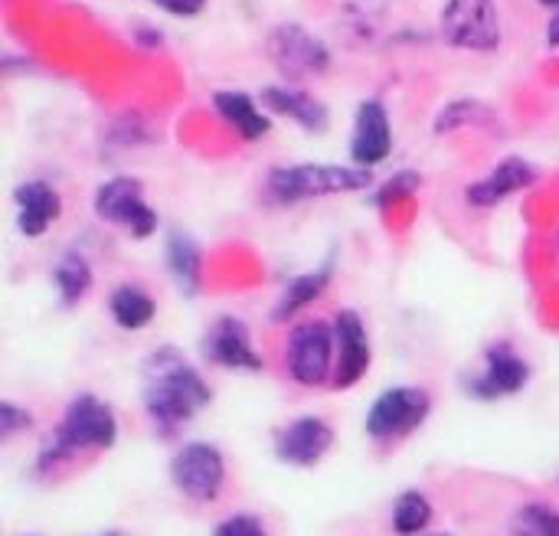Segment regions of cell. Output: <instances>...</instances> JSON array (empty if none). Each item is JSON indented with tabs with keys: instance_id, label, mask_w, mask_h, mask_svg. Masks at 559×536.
<instances>
[{
	"instance_id": "cell-1",
	"label": "cell",
	"mask_w": 559,
	"mask_h": 536,
	"mask_svg": "<svg viewBox=\"0 0 559 536\" xmlns=\"http://www.w3.org/2000/svg\"><path fill=\"white\" fill-rule=\"evenodd\" d=\"M213 400L206 380L174 350L160 347L144 364V409L164 432L190 422Z\"/></svg>"
},
{
	"instance_id": "cell-2",
	"label": "cell",
	"mask_w": 559,
	"mask_h": 536,
	"mask_svg": "<svg viewBox=\"0 0 559 536\" xmlns=\"http://www.w3.org/2000/svg\"><path fill=\"white\" fill-rule=\"evenodd\" d=\"M115 439H118L115 409L98 396H88V393L75 396L66 406L52 439L39 452V468L46 472V468H52L56 462H62V458H69L75 452H92V449L105 452V449L115 445Z\"/></svg>"
},
{
	"instance_id": "cell-3",
	"label": "cell",
	"mask_w": 559,
	"mask_h": 536,
	"mask_svg": "<svg viewBox=\"0 0 559 536\" xmlns=\"http://www.w3.org/2000/svg\"><path fill=\"white\" fill-rule=\"evenodd\" d=\"M373 183V174L357 164H288L265 177V190L275 203H301L314 196L357 193Z\"/></svg>"
},
{
	"instance_id": "cell-4",
	"label": "cell",
	"mask_w": 559,
	"mask_h": 536,
	"mask_svg": "<svg viewBox=\"0 0 559 536\" xmlns=\"http://www.w3.org/2000/svg\"><path fill=\"white\" fill-rule=\"evenodd\" d=\"M439 33L452 49L495 52L504 43L501 10L495 0H445L439 10Z\"/></svg>"
},
{
	"instance_id": "cell-5",
	"label": "cell",
	"mask_w": 559,
	"mask_h": 536,
	"mask_svg": "<svg viewBox=\"0 0 559 536\" xmlns=\"http://www.w3.org/2000/svg\"><path fill=\"white\" fill-rule=\"evenodd\" d=\"M265 56L288 82L308 79V75H324L331 69V46L318 33H311L308 26H301L295 20L269 29Z\"/></svg>"
},
{
	"instance_id": "cell-6",
	"label": "cell",
	"mask_w": 559,
	"mask_h": 536,
	"mask_svg": "<svg viewBox=\"0 0 559 536\" xmlns=\"http://www.w3.org/2000/svg\"><path fill=\"white\" fill-rule=\"evenodd\" d=\"M95 216L115 226H124L134 239H147L157 229V213L144 200L138 177H111L95 190Z\"/></svg>"
},
{
	"instance_id": "cell-7",
	"label": "cell",
	"mask_w": 559,
	"mask_h": 536,
	"mask_svg": "<svg viewBox=\"0 0 559 536\" xmlns=\"http://www.w3.org/2000/svg\"><path fill=\"white\" fill-rule=\"evenodd\" d=\"M432 409V400L426 390L419 386H393L386 393L377 396L373 409L367 413V436L377 442H390V439H403L413 429H419L426 422Z\"/></svg>"
},
{
	"instance_id": "cell-8",
	"label": "cell",
	"mask_w": 559,
	"mask_h": 536,
	"mask_svg": "<svg viewBox=\"0 0 559 536\" xmlns=\"http://www.w3.org/2000/svg\"><path fill=\"white\" fill-rule=\"evenodd\" d=\"M170 481L174 488L190 501H216L226 485V462L216 445L190 442L183 445L170 462Z\"/></svg>"
},
{
	"instance_id": "cell-9",
	"label": "cell",
	"mask_w": 559,
	"mask_h": 536,
	"mask_svg": "<svg viewBox=\"0 0 559 536\" xmlns=\"http://www.w3.org/2000/svg\"><path fill=\"white\" fill-rule=\"evenodd\" d=\"M337 354L334 324L301 321L288 337V370L301 386H321L331 377V360Z\"/></svg>"
},
{
	"instance_id": "cell-10",
	"label": "cell",
	"mask_w": 559,
	"mask_h": 536,
	"mask_svg": "<svg viewBox=\"0 0 559 536\" xmlns=\"http://www.w3.org/2000/svg\"><path fill=\"white\" fill-rule=\"evenodd\" d=\"M393 151V124L390 111L380 98H364L354 115V131H350V160L357 167H377L390 157Z\"/></svg>"
},
{
	"instance_id": "cell-11",
	"label": "cell",
	"mask_w": 559,
	"mask_h": 536,
	"mask_svg": "<svg viewBox=\"0 0 559 536\" xmlns=\"http://www.w3.org/2000/svg\"><path fill=\"white\" fill-rule=\"evenodd\" d=\"M331 445H334V429L318 416H301L275 432V455L295 468L318 465L331 452Z\"/></svg>"
},
{
	"instance_id": "cell-12",
	"label": "cell",
	"mask_w": 559,
	"mask_h": 536,
	"mask_svg": "<svg viewBox=\"0 0 559 536\" xmlns=\"http://www.w3.org/2000/svg\"><path fill=\"white\" fill-rule=\"evenodd\" d=\"M334 344H337V367H334V386L347 390L354 386L367 367H370V337L367 324L357 311H337L334 318Z\"/></svg>"
},
{
	"instance_id": "cell-13",
	"label": "cell",
	"mask_w": 559,
	"mask_h": 536,
	"mask_svg": "<svg viewBox=\"0 0 559 536\" xmlns=\"http://www.w3.org/2000/svg\"><path fill=\"white\" fill-rule=\"evenodd\" d=\"M203 354L226 370H262V357L255 354L249 327L239 318H219L203 337Z\"/></svg>"
},
{
	"instance_id": "cell-14",
	"label": "cell",
	"mask_w": 559,
	"mask_h": 536,
	"mask_svg": "<svg viewBox=\"0 0 559 536\" xmlns=\"http://www.w3.org/2000/svg\"><path fill=\"white\" fill-rule=\"evenodd\" d=\"M537 183V167L524 157H504L498 167H491V174H485L481 180H475L468 190H465V200L468 206H478V210H488V206H498L504 203L508 196L527 190Z\"/></svg>"
},
{
	"instance_id": "cell-15",
	"label": "cell",
	"mask_w": 559,
	"mask_h": 536,
	"mask_svg": "<svg viewBox=\"0 0 559 536\" xmlns=\"http://www.w3.org/2000/svg\"><path fill=\"white\" fill-rule=\"evenodd\" d=\"M262 98V108H269L272 115H282V118H292L298 128L311 131V134H321L328 131L331 124V111L321 98H314L311 92L298 88V85H265L259 92Z\"/></svg>"
},
{
	"instance_id": "cell-16",
	"label": "cell",
	"mask_w": 559,
	"mask_h": 536,
	"mask_svg": "<svg viewBox=\"0 0 559 536\" xmlns=\"http://www.w3.org/2000/svg\"><path fill=\"white\" fill-rule=\"evenodd\" d=\"M527 380H531V367L511 347H491L485 357V370L468 383V390L478 400H501L521 393Z\"/></svg>"
},
{
	"instance_id": "cell-17",
	"label": "cell",
	"mask_w": 559,
	"mask_h": 536,
	"mask_svg": "<svg viewBox=\"0 0 559 536\" xmlns=\"http://www.w3.org/2000/svg\"><path fill=\"white\" fill-rule=\"evenodd\" d=\"M13 200H16V226L29 239H39L62 216V196L46 180L20 183Z\"/></svg>"
},
{
	"instance_id": "cell-18",
	"label": "cell",
	"mask_w": 559,
	"mask_h": 536,
	"mask_svg": "<svg viewBox=\"0 0 559 536\" xmlns=\"http://www.w3.org/2000/svg\"><path fill=\"white\" fill-rule=\"evenodd\" d=\"M213 108L242 141H259L272 131V118L259 108V98L249 92L219 88L213 92Z\"/></svg>"
},
{
	"instance_id": "cell-19",
	"label": "cell",
	"mask_w": 559,
	"mask_h": 536,
	"mask_svg": "<svg viewBox=\"0 0 559 536\" xmlns=\"http://www.w3.org/2000/svg\"><path fill=\"white\" fill-rule=\"evenodd\" d=\"M167 269L177 282V288L193 298L200 291V269H203V252L200 246L193 242V236L180 233V229H170L167 233Z\"/></svg>"
},
{
	"instance_id": "cell-20",
	"label": "cell",
	"mask_w": 559,
	"mask_h": 536,
	"mask_svg": "<svg viewBox=\"0 0 559 536\" xmlns=\"http://www.w3.org/2000/svg\"><path fill=\"white\" fill-rule=\"evenodd\" d=\"M108 308H111V318L118 327L124 331H141L154 321V298L138 288V285H118L108 298Z\"/></svg>"
},
{
	"instance_id": "cell-21",
	"label": "cell",
	"mask_w": 559,
	"mask_h": 536,
	"mask_svg": "<svg viewBox=\"0 0 559 536\" xmlns=\"http://www.w3.org/2000/svg\"><path fill=\"white\" fill-rule=\"evenodd\" d=\"M328 282H331V265H324V269H314V272H305V275H298V278H292L288 282V288L282 291V298H278V305H275V311H272V318L275 321H288V318H295L298 311H305L324 288H328Z\"/></svg>"
},
{
	"instance_id": "cell-22",
	"label": "cell",
	"mask_w": 559,
	"mask_h": 536,
	"mask_svg": "<svg viewBox=\"0 0 559 536\" xmlns=\"http://www.w3.org/2000/svg\"><path fill=\"white\" fill-rule=\"evenodd\" d=\"M495 111L481 102V98H455L449 105L439 108L436 121H432V131L436 134H452V131H462V128H472V124H485L491 121Z\"/></svg>"
},
{
	"instance_id": "cell-23",
	"label": "cell",
	"mask_w": 559,
	"mask_h": 536,
	"mask_svg": "<svg viewBox=\"0 0 559 536\" xmlns=\"http://www.w3.org/2000/svg\"><path fill=\"white\" fill-rule=\"evenodd\" d=\"M52 278H56V288H59L62 301H66V305H75V301H82L85 291L92 288V265H88L85 255L69 252V255L59 259Z\"/></svg>"
},
{
	"instance_id": "cell-24",
	"label": "cell",
	"mask_w": 559,
	"mask_h": 536,
	"mask_svg": "<svg viewBox=\"0 0 559 536\" xmlns=\"http://www.w3.org/2000/svg\"><path fill=\"white\" fill-rule=\"evenodd\" d=\"M432 524V504L419 491H403L393 504V531L400 536H419Z\"/></svg>"
},
{
	"instance_id": "cell-25",
	"label": "cell",
	"mask_w": 559,
	"mask_h": 536,
	"mask_svg": "<svg viewBox=\"0 0 559 536\" xmlns=\"http://www.w3.org/2000/svg\"><path fill=\"white\" fill-rule=\"evenodd\" d=\"M511 536H559V511L547 504H524L511 521Z\"/></svg>"
},
{
	"instance_id": "cell-26",
	"label": "cell",
	"mask_w": 559,
	"mask_h": 536,
	"mask_svg": "<svg viewBox=\"0 0 559 536\" xmlns=\"http://www.w3.org/2000/svg\"><path fill=\"white\" fill-rule=\"evenodd\" d=\"M419 187H423V177H419L416 170H400V174H393V177L377 190L373 203H377V206H390V203H396V200L413 196Z\"/></svg>"
},
{
	"instance_id": "cell-27",
	"label": "cell",
	"mask_w": 559,
	"mask_h": 536,
	"mask_svg": "<svg viewBox=\"0 0 559 536\" xmlns=\"http://www.w3.org/2000/svg\"><path fill=\"white\" fill-rule=\"evenodd\" d=\"M213 536H269L265 524L259 517H249V514H233L226 517L223 524H216Z\"/></svg>"
},
{
	"instance_id": "cell-28",
	"label": "cell",
	"mask_w": 559,
	"mask_h": 536,
	"mask_svg": "<svg viewBox=\"0 0 559 536\" xmlns=\"http://www.w3.org/2000/svg\"><path fill=\"white\" fill-rule=\"evenodd\" d=\"M29 426H33V416L26 409H20L16 403H0V439H13L16 432Z\"/></svg>"
},
{
	"instance_id": "cell-29",
	"label": "cell",
	"mask_w": 559,
	"mask_h": 536,
	"mask_svg": "<svg viewBox=\"0 0 559 536\" xmlns=\"http://www.w3.org/2000/svg\"><path fill=\"white\" fill-rule=\"evenodd\" d=\"M147 3H154L157 10H164L170 16H183V20L203 13V7H206V0H147Z\"/></svg>"
},
{
	"instance_id": "cell-30",
	"label": "cell",
	"mask_w": 559,
	"mask_h": 536,
	"mask_svg": "<svg viewBox=\"0 0 559 536\" xmlns=\"http://www.w3.org/2000/svg\"><path fill=\"white\" fill-rule=\"evenodd\" d=\"M547 46H559V10H554V16L547 23Z\"/></svg>"
},
{
	"instance_id": "cell-31",
	"label": "cell",
	"mask_w": 559,
	"mask_h": 536,
	"mask_svg": "<svg viewBox=\"0 0 559 536\" xmlns=\"http://www.w3.org/2000/svg\"><path fill=\"white\" fill-rule=\"evenodd\" d=\"M138 39H141L147 49H154V46H160V39H164V36H160L157 29H138Z\"/></svg>"
},
{
	"instance_id": "cell-32",
	"label": "cell",
	"mask_w": 559,
	"mask_h": 536,
	"mask_svg": "<svg viewBox=\"0 0 559 536\" xmlns=\"http://www.w3.org/2000/svg\"><path fill=\"white\" fill-rule=\"evenodd\" d=\"M537 3H544V7H550V10H559V0H537Z\"/></svg>"
},
{
	"instance_id": "cell-33",
	"label": "cell",
	"mask_w": 559,
	"mask_h": 536,
	"mask_svg": "<svg viewBox=\"0 0 559 536\" xmlns=\"http://www.w3.org/2000/svg\"><path fill=\"white\" fill-rule=\"evenodd\" d=\"M95 536H128L124 531H105V534H95Z\"/></svg>"
}]
</instances>
